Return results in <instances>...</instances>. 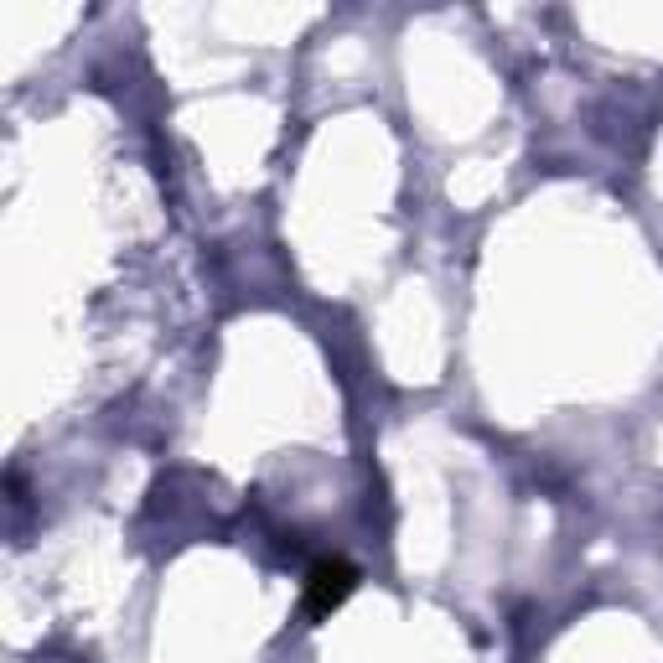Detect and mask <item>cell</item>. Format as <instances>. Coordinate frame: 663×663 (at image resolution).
<instances>
[{"instance_id":"cell-1","label":"cell","mask_w":663,"mask_h":663,"mask_svg":"<svg viewBox=\"0 0 663 663\" xmlns=\"http://www.w3.org/2000/svg\"><path fill=\"white\" fill-rule=\"evenodd\" d=\"M352 586V576L337 565V570H316V606H327V601H337L342 591Z\"/></svg>"}]
</instances>
